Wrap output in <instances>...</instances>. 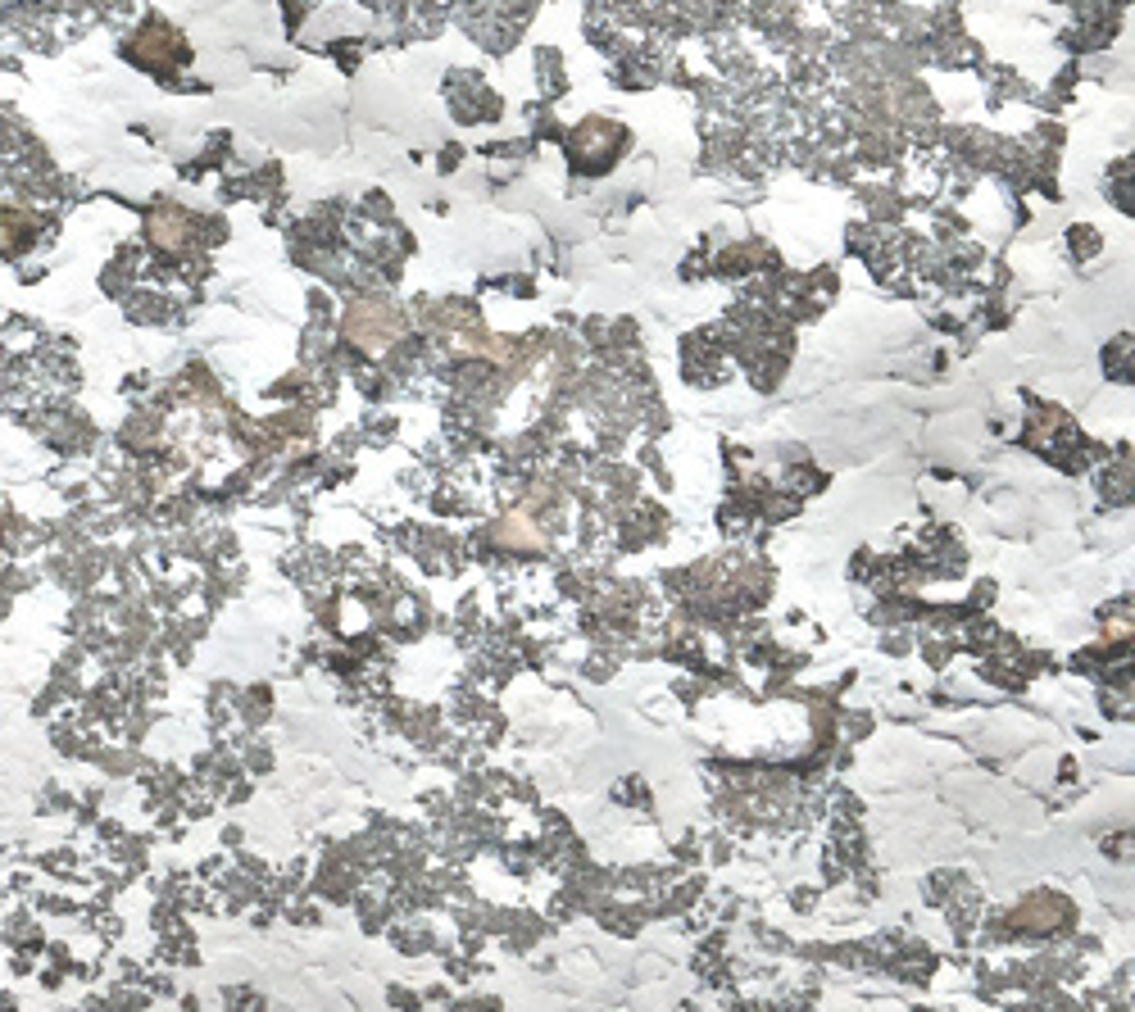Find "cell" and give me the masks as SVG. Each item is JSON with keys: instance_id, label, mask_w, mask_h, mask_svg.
Returning a JSON list of instances; mask_svg holds the SVG:
<instances>
[{"instance_id": "3957f363", "label": "cell", "mask_w": 1135, "mask_h": 1012, "mask_svg": "<svg viewBox=\"0 0 1135 1012\" xmlns=\"http://www.w3.org/2000/svg\"><path fill=\"white\" fill-rule=\"evenodd\" d=\"M14 246H19V223H14V214L0 209V250H14Z\"/></svg>"}, {"instance_id": "7a4b0ae2", "label": "cell", "mask_w": 1135, "mask_h": 1012, "mask_svg": "<svg viewBox=\"0 0 1135 1012\" xmlns=\"http://www.w3.org/2000/svg\"><path fill=\"white\" fill-rule=\"evenodd\" d=\"M187 227H191V218L182 214V209H164V214L150 218V236H155V246H164V250L182 246V241H187Z\"/></svg>"}, {"instance_id": "6da1fadb", "label": "cell", "mask_w": 1135, "mask_h": 1012, "mask_svg": "<svg viewBox=\"0 0 1135 1012\" xmlns=\"http://www.w3.org/2000/svg\"><path fill=\"white\" fill-rule=\"evenodd\" d=\"M350 336H355L359 345H368V350H377V345H386L395 336V314L386 305H355L350 309Z\"/></svg>"}]
</instances>
